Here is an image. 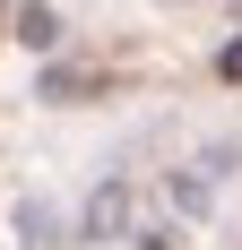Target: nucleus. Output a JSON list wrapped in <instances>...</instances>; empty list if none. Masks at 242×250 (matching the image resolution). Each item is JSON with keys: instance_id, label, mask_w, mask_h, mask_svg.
Returning a JSON list of instances; mask_svg holds the SVG:
<instances>
[{"instance_id": "1", "label": "nucleus", "mask_w": 242, "mask_h": 250, "mask_svg": "<svg viewBox=\"0 0 242 250\" xmlns=\"http://www.w3.org/2000/svg\"><path fill=\"white\" fill-rule=\"evenodd\" d=\"M18 43H26V52H52V43H61V18L26 0V9H18Z\"/></svg>"}, {"instance_id": "2", "label": "nucleus", "mask_w": 242, "mask_h": 250, "mask_svg": "<svg viewBox=\"0 0 242 250\" xmlns=\"http://www.w3.org/2000/svg\"><path fill=\"white\" fill-rule=\"evenodd\" d=\"M18 233H26V250H52L61 242V216L52 207H18Z\"/></svg>"}, {"instance_id": "3", "label": "nucleus", "mask_w": 242, "mask_h": 250, "mask_svg": "<svg viewBox=\"0 0 242 250\" xmlns=\"http://www.w3.org/2000/svg\"><path fill=\"white\" fill-rule=\"evenodd\" d=\"M217 69H225V78H242V43H225V61H217Z\"/></svg>"}]
</instances>
